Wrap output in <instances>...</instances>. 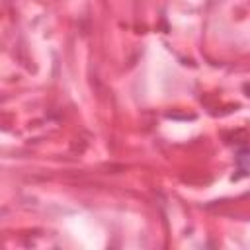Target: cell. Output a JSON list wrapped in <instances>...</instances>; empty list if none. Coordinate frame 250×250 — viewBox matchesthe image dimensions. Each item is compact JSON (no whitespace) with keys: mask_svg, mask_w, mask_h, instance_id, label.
Instances as JSON below:
<instances>
[]
</instances>
